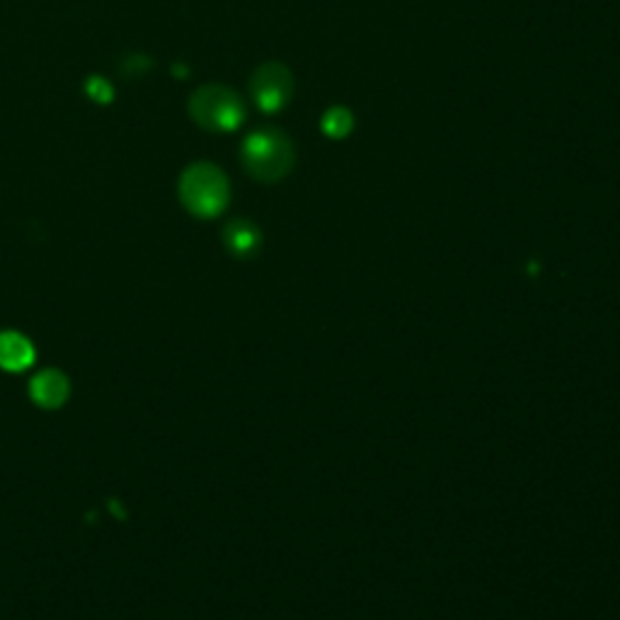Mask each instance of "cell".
<instances>
[{"label":"cell","instance_id":"cell-1","mask_svg":"<svg viewBox=\"0 0 620 620\" xmlns=\"http://www.w3.org/2000/svg\"><path fill=\"white\" fill-rule=\"evenodd\" d=\"M294 146L277 129H262L250 134L243 143V165L255 180H284L294 168Z\"/></svg>","mask_w":620,"mask_h":620},{"label":"cell","instance_id":"cell-2","mask_svg":"<svg viewBox=\"0 0 620 620\" xmlns=\"http://www.w3.org/2000/svg\"><path fill=\"white\" fill-rule=\"evenodd\" d=\"M180 199L189 214L214 218L228 204V182L214 165H192L180 180Z\"/></svg>","mask_w":620,"mask_h":620},{"label":"cell","instance_id":"cell-3","mask_svg":"<svg viewBox=\"0 0 620 620\" xmlns=\"http://www.w3.org/2000/svg\"><path fill=\"white\" fill-rule=\"evenodd\" d=\"M189 114L209 131H233L243 124L245 107L233 90L221 85H206L189 100Z\"/></svg>","mask_w":620,"mask_h":620},{"label":"cell","instance_id":"cell-4","mask_svg":"<svg viewBox=\"0 0 620 620\" xmlns=\"http://www.w3.org/2000/svg\"><path fill=\"white\" fill-rule=\"evenodd\" d=\"M250 90L257 107L264 112H277L294 95V78L281 63H264L252 76Z\"/></svg>","mask_w":620,"mask_h":620},{"label":"cell","instance_id":"cell-5","mask_svg":"<svg viewBox=\"0 0 620 620\" xmlns=\"http://www.w3.org/2000/svg\"><path fill=\"white\" fill-rule=\"evenodd\" d=\"M68 393H71V383H68V378L56 369L39 371L30 383L32 400L39 407H44V410H56V407H61L68 400Z\"/></svg>","mask_w":620,"mask_h":620},{"label":"cell","instance_id":"cell-6","mask_svg":"<svg viewBox=\"0 0 620 620\" xmlns=\"http://www.w3.org/2000/svg\"><path fill=\"white\" fill-rule=\"evenodd\" d=\"M34 361V347L25 335L13 330L0 332V369L25 371Z\"/></svg>","mask_w":620,"mask_h":620},{"label":"cell","instance_id":"cell-7","mask_svg":"<svg viewBox=\"0 0 620 620\" xmlns=\"http://www.w3.org/2000/svg\"><path fill=\"white\" fill-rule=\"evenodd\" d=\"M223 240H226V248L231 250L235 257L255 255L257 248H260V243H262L260 231H257V228L252 226L250 221L228 223L226 233H223Z\"/></svg>","mask_w":620,"mask_h":620},{"label":"cell","instance_id":"cell-8","mask_svg":"<svg viewBox=\"0 0 620 620\" xmlns=\"http://www.w3.org/2000/svg\"><path fill=\"white\" fill-rule=\"evenodd\" d=\"M323 129L327 136H332V139H342V136H347L349 131H352V114L340 107L330 109L323 119Z\"/></svg>","mask_w":620,"mask_h":620}]
</instances>
